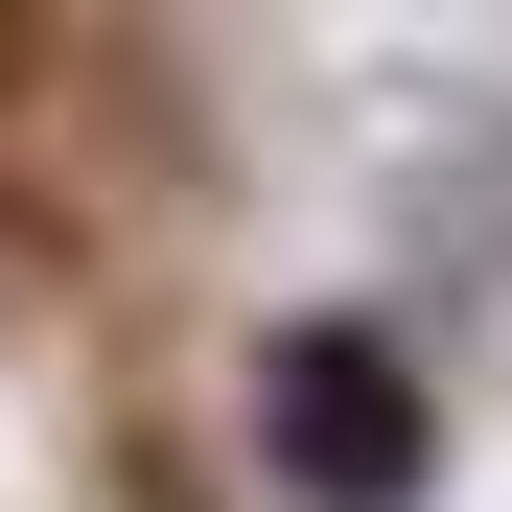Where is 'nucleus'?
Listing matches in <instances>:
<instances>
[{
    "mask_svg": "<svg viewBox=\"0 0 512 512\" xmlns=\"http://www.w3.org/2000/svg\"><path fill=\"white\" fill-rule=\"evenodd\" d=\"M256 443H280L303 512H419L443 419H419V373L373 350V326H280V350H256Z\"/></svg>",
    "mask_w": 512,
    "mask_h": 512,
    "instance_id": "1",
    "label": "nucleus"
},
{
    "mask_svg": "<svg viewBox=\"0 0 512 512\" xmlns=\"http://www.w3.org/2000/svg\"><path fill=\"white\" fill-rule=\"evenodd\" d=\"M0 70H24V47H0Z\"/></svg>",
    "mask_w": 512,
    "mask_h": 512,
    "instance_id": "2",
    "label": "nucleus"
}]
</instances>
